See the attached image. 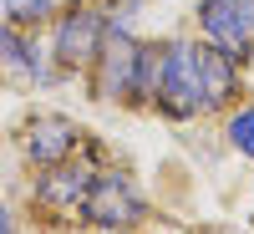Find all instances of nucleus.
Segmentation results:
<instances>
[{
  "label": "nucleus",
  "mask_w": 254,
  "mask_h": 234,
  "mask_svg": "<svg viewBox=\"0 0 254 234\" xmlns=\"http://www.w3.org/2000/svg\"><path fill=\"white\" fill-rule=\"evenodd\" d=\"M153 107L173 122L203 117V81H198V41H163V72Z\"/></svg>",
  "instance_id": "1"
},
{
  "label": "nucleus",
  "mask_w": 254,
  "mask_h": 234,
  "mask_svg": "<svg viewBox=\"0 0 254 234\" xmlns=\"http://www.w3.org/2000/svg\"><path fill=\"white\" fill-rule=\"evenodd\" d=\"M81 224L92 229H127L132 234L137 224H147V199L132 188V178L117 173V168H97L87 194H81Z\"/></svg>",
  "instance_id": "2"
},
{
  "label": "nucleus",
  "mask_w": 254,
  "mask_h": 234,
  "mask_svg": "<svg viewBox=\"0 0 254 234\" xmlns=\"http://www.w3.org/2000/svg\"><path fill=\"white\" fill-rule=\"evenodd\" d=\"M137 51L142 41L132 31H112L102 36V51L92 61V97L97 102H122V107H137Z\"/></svg>",
  "instance_id": "3"
},
{
  "label": "nucleus",
  "mask_w": 254,
  "mask_h": 234,
  "mask_svg": "<svg viewBox=\"0 0 254 234\" xmlns=\"http://www.w3.org/2000/svg\"><path fill=\"white\" fill-rule=\"evenodd\" d=\"M102 36H107V15L97 5H66L56 15V31H51V56L61 72H87L97 51H102Z\"/></svg>",
  "instance_id": "4"
},
{
  "label": "nucleus",
  "mask_w": 254,
  "mask_h": 234,
  "mask_svg": "<svg viewBox=\"0 0 254 234\" xmlns=\"http://www.w3.org/2000/svg\"><path fill=\"white\" fill-rule=\"evenodd\" d=\"M198 31L239 67L254 61V0H198Z\"/></svg>",
  "instance_id": "5"
},
{
  "label": "nucleus",
  "mask_w": 254,
  "mask_h": 234,
  "mask_svg": "<svg viewBox=\"0 0 254 234\" xmlns=\"http://www.w3.org/2000/svg\"><path fill=\"white\" fill-rule=\"evenodd\" d=\"M81 138L87 133H81L66 112H31L26 122H20V153H26V163H36V168L66 163L81 148Z\"/></svg>",
  "instance_id": "6"
},
{
  "label": "nucleus",
  "mask_w": 254,
  "mask_h": 234,
  "mask_svg": "<svg viewBox=\"0 0 254 234\" xmlns=\"http://www.w3.org/2000/svg\"><path fill=\"white\" fill-rule=\"evenodd\" d=\"M87 183H92V168L87 163H51V168H41V178L31 188V204L46 214L51 224H66L76 209H81V194H87Z\"/></svg>",
  "instance_id": "7"
},
{
  "label": "nucleus",
  "mask_w": 254,
  "mask_h": 234,
  "mask_svg": "<svg viewBox=\"0 0 254 234\" xmlns=\"http://www.w3.org/2000/svg\"><path fill=\"white\" fill-rule=\"evenodd\" d=\"M198 81H203V112H229L239 102V61L208 41H198Z\"/></svg>",
  "instance_id": "8"
},
{
  "label": "nucleus",
  "mask_w": 254,
  "mask_h": 234,
  "mask_svg": "<svg viewBox=\"0 0 254 234\" xmlns=\"http://www.w3.org/2000/svg\"><path fill=\"white\" fill-rule=\"evenodd\" d=\"M0 61H5V67H15V72H26V77H36V81H51L41 51L26 41V31H20V26H10V20H0Z\"/></svg>",
  "instance_id": "9"
},
{
  "label": "nucleus",
  "mask_w": 254,
  "mask_h": 234,
  "mask_svg": "<svg viewBox=\"0 0 254 234\" xmlns=\"http://www.w3.org/2000/svg\"><path fill=\"white\" fill-rule=\"evenodd\" d=\"M224 138L239 158H254V102H239L224 112Z\"/></svg>",
  "instance_id": "10"
},
{
  "label": "nucleus",
  "mask_w": 254,
  "mask_h": 234,
  "mask_svg": "<svg viewBox=\"0 0 254 234\" xmlns=\"http://www.w3.org/2000/svg\"><path fill=\"white\" fill-rule=\"evenodd\" d=\"M158 72H163V41H142V51H137V107H153Z\"/></svg>",
  "instance_id": "11"
},
{
  "label": "nucleus",
  "mask_w": 254,
  "mask_h": 234,
  "mask_svg": "<svg viewBox=\"0 0 254 234\" xmlns=\"http://www.w3.org/2000/svg\"><path fill=\"white\" fill-rule=\"evenodd\" d=\"M51 15H56V0H5V20L20 26V31H31V26H41Z\"/></svg>",
  "instance_id": "12"
},
{
  "label": "nucleus",
  "mask_w": 254,
  "mask_h": 234,
  "mask_svg": "<svg viewBox=\"0 0 254 234\" xmlns=\"http://www.w3.org/2000/svg\"><path fill=\"white\" fill-rule=\"evenodd\" d=\"M0 234H15V219H10V209L0 204Z\"/></svg>",
  "instance_id": "13"
},
{
  "label": "nucleus",
  "mask_w": 254,
  "mask_h": 234,
  "mask_svg": "<svg viewBox=\"0 0 254 234\" xmlns=\"http://www.w3.org/2000/svg\"><path fill=\"white\" fill-rule=\"evenodd\" d=\"M97 234H127V229H97Z\"/></svg>",
  "instance_id": "14"
},
{
  "label": "nucleus",
  "mask_w": 254,
  "mask_h": 234,
  "mask_svg": "<svg viewBox=\"0 0 254 234\" xmlns=\"http://www.w3.org/2000/svg\"><path fill=\"white\" fill-rule=\"evenodd\" d=\"M203 234H219V229H203Z\"/></svg>",
  "instance_id": "15"
}]
</instances>
